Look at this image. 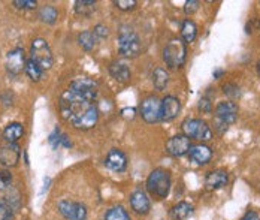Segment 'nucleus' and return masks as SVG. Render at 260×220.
<instances>
[{
    "instance_id": "f3484780",
    "label": "nucleus",
    "mask_w": 260,
    "mask_h": 220,
    "mask_svg": "<svg viewBox=\"0 0 260 220\" xmlns=\"http://www.w3.org/2000/svg\"><path fill=\"white\" fill-rule=\"evenodd\" d=\"M229 181V175L224 169H215L207 174L205 178V186L209 191H218L223 189Z\"/></svg>"
},
{
    "instance_id": "72a5a7b5",
    "label": "nucleus",
    "mask_w": 260,
    "mask_h": 220,
    "mask_svg": "<svg viewBox=\"0 0 260 220\" xmlns=\"http://www.w3.org/2000/svg\"><path fill=\"white\" fill-rule=\"evenodd\" d=\"M14 219V211L3 202L0 201V220H12Z\"/></svg>"
},
{
    "instance_id": "5701e85b",
    "label": "nucleus",
    "mask_w": 260,
    "mask_h": 220,
    "mask_svg": "<svg viewBox=\"0 0 260 220\" xmlns=\"http://www.w3.org/2000/svg\"><path fill=\"white\" fill-rule=\"evenodd\" d=\"M78 44L85 51H91L98 44V38L93 30H84L78 35Z\"/></svg>"
},
{
    "instance_id": "39448f33",
    "label": "nucleus",
    "mask_w": 260,
    "mask_h": 220,
    "mask_svg": "<svg viewBox=\"0 0 260 220\" xmlns=\"http://www.w3.org/2000/svg\"><path fill=\"white\" fill-rule=\"evenodd\" d=\"M30 58L35 63H38L44 71L51 69L54 58H52L51 48H50V44L47 42V39H44V38H35L31 41Z\"/></svg>"
},
{
    "instance_id": "e433bc0d",
    "label": "nucleus",
    "mask_w": 260,
    "mask_h": 220,
    "mask_svg": "<svg viewBox=\"0 0 260 220\" xmlns=\"http://www.w3.org/2000/svg\"><path fill=\"white\" fill-rule=\"evenodd\" d=\"M93 33L96 35L98 39H106L108 35H109V28L106 27L105 24H98V26H94V28H93Z\"/></svg>"
},
{
    "instance_id": "393cba45",
    "label": "nucleus",
    "mask_w": 260,
    "mask_h": 220,
    "mask_svg": "<svg viewBox=\"0 0 260 220\" xmlns=\"http://www.w3.org/2000/svg\"><path fill=\"white\" fill-rule=\"evenodd\" d=\"M39 18L45 24H54L58 18V11L52 5H44L39 9Z\"/></svg>"
},
{
    "instance_id": "f704fd0d",
    "label": "nucleus",
    "mask_w": 260,
    "mask_h": 220,
    "mask_svg": "<svg viewBox=\"0 0 260 220\" xmlns=\"http://www.w3.org/2000/svg\"><path fill=\"white\" fill-rule=\"evenodd\" d=\"M61 132H60V129L58 128H55L54 131H52V134L48 138V142L51 144L52 148H57V147H60V141H61Z\"/></svg>"
},
{
    "instance_id": "7c9ffc66",
    "label": "nucleus",
    "mask_w": 260,
    "mask_h": 220,
    "mask_svg": "<svg viewBox=\"0 0 260 220\" xmlns=\"http://www.w3.org/2000/svg\"><path fill=\"white\" fill-rule=\"evenodd\" d=\"M115 8H118L120 11H132L136 8V2L135 0H114Z\"/></svg>"
},
{
    "instance_id": "0eeeda50",
    "label": "nucleus",
    "mask_w": 260,
    "mask_h": 220,
    "mask_svg": "<svg viewBox=\"0 0 260 220\" xmlns=\"http://www.w3.org/2000/svg\"><path fill=\"white\" fill-rule=\"evenodd\" d=\"M57 208L66 220H87V216H88L87 207L84 204L69 201V199H61L57 204Z\"/></svg>"
},
{
    "instance_id": "cd10ccee",
    "label": "nucleus",
    "mask_w": 260,
    "mask_h": 220,
    "mask_svg": "<svg viewBox=\"0 0 260 220\" xmlns=\"http://www.w3.org/2000/svg\"><path fill=\"white\" fill-rule=\"evenodd\" d=\"M26 75L31 80V81H35V83H38V81H41V78H42V75H44V69L38 65V63H35L31 58H28L26 63Z\"/></svg>"
},
{
    "instance_id": "1a4fd4ad",
    "label": "nucleus",
    "mask_w": 260,
    "mask_h": 220,
    "mask_svg": "<svg viewBox=\"0 0 260 220\" xmlns=\"http://www.w3.org/2000/svg\"><path fill=\"white\" fill-rule=\"evenodd\" d=\"M69 88L74 90L75 93H78L79 96H82L88 101H93V102H96L98 95H99L98 83L91 78H87V77H79L77 80H74Z\"/></svg>"
},
{
    "instance_id": "aec40b11",
    "label": "nucleus",
    "mask_w": 260,
    "mask_h": 220,
    "mask_svg": "<svg viewBox=\"0 0 260 220\" xmlns=\"http://www.w3.org/2000/svg\"><path fill=\"white\" fill-rule=\"evenodd\" d=\"M24 135V128L21 123L18 121H14V123H9L5 129H3V139L6 142H17L20 138H23Z\"/></svg>"
},
{
    "instance_id": "37998d69",
    "label": "nucleus",
    "mask_w": 260,
    "mask_h": 220,
    "mask_svg": "<svg viewBox=\"0 0 260 220\" xmlns=\"http://www.w3.org/2000/svg\"><path fill=\"white\" fill-rule=\"evenodd\" d=\"M223 74H224V71H223V69H215V71L212 72V75H214V78H215V80H218Z\"/></svg>"
},
{
    "instance_id": "2f4dec72",
    "label": "nucleus",
    "mask_w": 260,
    "mask_h": 220,
    "mask_svg": "<svg viewBox=\"0 0 260 220\" xmlns=\"http://www.w3.org/2000/svg\"><path fill=\"white\" fill-rule=\"evenodd\" d=\"M223 91H224V95H228V96H231V98H239L241 96V90H239V87L236 85V84H224L223 85Z\"/></svg>"
},
{
    "instance_id": "b1692460",
    "label": "nucleus",
    "mask_w": 260,
    "mask_h": 220,
    "mask_svg": "<svg viewBox=\"0 0 260 220\" xmlns=\"http://www.w3.org/2000/svg\"><path fill=\"white\" fill-rule=\"evenodd\" d=\"M96 2L94 0H77L75 2V12L81 17H90L96 11Z\"/></svg>"
},
{
    "instance_id": "dca6fc26",
    "label": "nucleus",
    "mask_w": 260,
    "mask_h": 220,
    "mask_svg": "<svg viewBox=\"0 0 260 220\" xmlns=\"http://www.w3.org/2000/svg\"><path fill=\"white\" fill-rule=\"evenodd\" d=\"M104 164L114 172H123L127 168V156L118 148H111L105 158Z\"/></svg>"
},
{
    "instance_id": "4be33fe9",
    "label": "nucleus",
    "mask_w": 260,
    "mask_h": 220,
    "mask_svg": "<svg viewBox=\"0 0 260 220\" xmlns=\"http://www.w3.org/2000/svg\"><path fill=\"white\" fill-rule=\"evenodd\" d=\"M198 36V26L191 20H185L181 26V38L184 44H191Z\"/></svg>"
},
{
    "instance_id": "bb28decb",
    "label": "nucleus",
    "mask_w": 260,
    "mask_h": 220,
    "mask_svg": "<svg viewBox=\"0 0 260 220\" xmlns=\"http://www.w3.org/2000/svg\"><path fill=\"white\" fill-rule=\"evenodd\" d=\"M169 83V74L166 72V69L163 68H156L154 72H153V84H154V88L161 91L166 88V85Z\"/></svg>"
},
{
    "instance_id": "9b49d317",
    "label": "nucleus",
    "mask_w": 260,
    "mask_h": 220,
    "mask_svg": "<svg viewBox=\"0 0 260 220\" xmlns=\"http://www.w3.org/2000/svg\"><path fill=\"white\" fill-rule=\"evenodd\" d=\"M181 111V102L178 98L169 95L161 99V107H160V120L161 121H172L177 118V115Z\"/></svg>"
},
{
    "instance_id": "a19ab883",
    "label": "nucleus",
    "mask_w": 260,
    "mask_h": 220,
    "mask_svg": "<svg viewBox=\"0 0 260 220\" xmlns=\"http://www.w3.org/2000/svg\"><path fill=\"white\" fill-rule=\"evenodd\" d=\"M241 220H260V217L256 211H247V214Z\"/></svg>"
},
{
    "instance_id": "ea45409f",
    "label": "nucleus",
    "mask_w": 260,
    "mask_h": 220,
    "mask_svg": "<svg viewBox=\"0 0 260 220\" xmlns=\"http://www.w3.org/2000/svg\"><path fill=\"white\" fill-rule=\"evenodd\" d=\"M135 112H136L135 108H124V110L121 111V115H123L124 118H127V120H129V118L132 120V118L135 117Z\"/></svg>"
},
{
    "instance_id": "f8f14e48",
    "label": "nucleus",
    "mask_w": 260,
    "mask_h": 220,
    "mask_svg": "<svg viewBox=\"0 0 260 220\" xmlns=\"http://www.w3.org/2000/svg\"><path fill=\"white\" fill-rule=\"evenodd\" d=\"M21 147L17 142H6L0 150V164L5 168L15 166L20 162Z\"/></svg>"
},
{
    "instance_id": "f03ea898",
    "label": "nucleus",
    "mask_w": 260,
    "mask_h": 220,
    "mask_svg": "<svg viewBox=\"0 0 260 220\" xmlns=\"http://www.w3.org/2000/svg\"><path fill=\"white\" fill-rule=\"evenodd\" d=\"M171 186H172V178H171V172L165 168H156L151 171V174L147 178V191L150 195L156 199H165L169 192H171Z\"/></svg>"
},
{
    "instance_id": "c9c22d12",
    "label": "nucleus",
    "mask_w": 260,
    "mask_h": 220,
    "mask_svg": "<svg viewBox=\"0 0 260 220\" xmlns=\"http://www.w3.org/2000/svg\"><path fill=\"white\" fill-rule=\"evenodd\" d=\"M199 2L198 0H188V2H185V5H184V12L187 14V15H191V14H194L198 9H199Z\"/></svg>"
},
{
    "instance_id": "412c9836",
    "label": "nucleus",
    "mask_w": 260,
    "mask_h": 220,
    "mask_svg": "<svg viewBox=\"0 0 260 220\" xmlns=\"http://www.w3.org/2000/svg\"><path fill=\"white\" fill-rule=\"evenodd\" d=\"M191 213H193V205H190L188 202L181 201V202L175 204V205L171 208L169 217H171V220H184L187 219Z\"/></svg>"
},
{
    "instance_id": "c85d7f7f",
    "label": "nucleus",
    "mask_w": 260,
    "mask_h": 220,
    "mask_svg": "<svg viewBox=\"0 0 260 220\" xmlns=\"http://www.w3.org/2000/svg\"><path fill=\"white\" fill-rule=\"evenodd\" d=\"M105 220H130V216L129 213L124 210V207L115 205V207H111L105 213Z\"/></svg>"
},
{
    "instance_id": "2eb2a0df",
    "label": "nucleus",
    "mask_w": 260,
    "mask_h": 220,
    "mask_svg": "<svg viewBox=\"0 0 260 220\" xmlns=\"http://www.w3.org/2000/svg\"><path fill=\"white\" fill-rule=\"evenodd\" d=\"M129 201L132 210H133L136 214H139V216H145V214H148L150 210H151V201H150L148 195L144 192V191H141V189L132 192Z\"/></svg>"
},
{
    "instance_id": "423d86ee",
    "label": "nucleus",
    "mask_w": 260,
    "mask_h": 220,
    "mask_svg": "<svg viewBox=\"0 0 260 220\" xmlns=\"http://www.w3.org/2000/svg\"><path fill=\"white\" fill-rule=\"evenodd\" d=\"M182 134L188 139L196 141H209L212 138V131L207 121L201 118H187L181 124Z\"/></svg>"
},
{
    "instance_id": "6ab92c4d",
    "label": "nucleus",
    "mask_w": 260,
    "mask_h": 220,
    "mask_svg": "<svg viewBox=\"0 0 260 220\" xmlns=\"http://www.w3.org/2000/svg\"><path fill=\"white\" fill-rule=\"evenodd\" d=\"M109 74L118 83L126 84L130 81V69L127 68V65L121 61H112L109 65Z\"/></svg>"
},
{
    "instance_id": "4c0bfd02",
    "label": "nucleus",
    "mask_w": 260,
    "mask_h": 220,
    "mask_svg": "<svg viewBox=\"0 0 260 220\" xmlns=\"http://www.w3.org/2000/svg\"><path fill=\"white\" fill-rule=\"evenodd\" d=\"M199 110L202 111V112H207V114H209L212 111V105H211V101H209L208 98H202L199 101Z\"/></svg>"
},
{
    "instance_id": "58836bf2",
    "label": "nucleus",
    "mask_w": 260,
    "mask_h": 220,
    "mask_svg": "<svg viewBox=\"0 0 260 220\" xmlns=\"http://www.w3.org/2000/svg\"><path fill=\"white\" fill-rule=\"evenodd\" d=\"M12 99H14V96H12L11 91H5V93L2 95V101H3V104H5V107L12 105Z\"/></svg>"
},
{
    "instance_id": "20e7f679",
    "label": "nucleus",
    "mask_w": 260,
    "mask_h": 220,
    "mask_svg": "<svg viewBox=\"0 0 260 220\" xmlns=\"http://www.w3.org/2000/svg\"><path fill=\"white\" fill-rule=\"evenodd\" d=\"M185 55H187V47L184 41L178 38L169 39L163 48V60L171 69L181 68L185 61Z\"/></svg>"
},
{
    "instance_id": "473e14b6",
    "label": "nucleus",
    "mask_w": 260,
    "mask_h": 220,
    "mask_svg": "<svg viewBox=\"0 0 260 220\" xmlns=\"http://www.w3.org/2000/svg\"><path fill=\"white\" fill-rule=\"evenodd\" d=\"M12 5L18 9H36L38 8V3L31 0H14Z\"/></svg>"
},
{
    "instance_id": "79ce46f5",
    "label": "nucleus",
    "mask_w": 260,
    "mask_h": 220,
    "mask_svg": "<svg viewBox=\"0 0 260 220\" xmlns=\"http://www.w3.org/2000/svg\"><path fill=\"white\" fill-rule=\"evenodd\" d=\"M60 145H63V147H66V148H69V147H72V142L69 141V138L68 135H61V141H60Z\"/></svg>"
},
{
    "instance_id": "ddd939ff",
    "label": "nucleus",
    "mask_w": 260,
    "mask_h": 220,
    "mask_svg": "<svg viewBox=\"0 0 260 220\" xmlns=\"http://www.w3.org/2000/svg\"><path fill=\"white\" fill-rule=\"evenodd\" d=\"M215 117H217V121L224 124V126H229L236 121V117H238V107L235 102L231 101H226V102H220L215 108Z\"/></svg>"
},
{
    "instance_id": "4468645a",
    "label": "nucleus",
    "mask_w": 260,
    "mask_h": 220,
    "mask_svg": "<svg viewBox=\"0 0 260 220\" xmlns=\"http://www.w3.org/2000/svg\"><path fill=\"white\" fill-rule=\"evenodd\" d=\"M190 147H191L190 139L185 135H175V137L169 138L166 142V151L172 158H181L184 154H187Z\"/></svg>"
},
{
    "instance_id": "6e6552de",
    "label": "nucleus",
    "mask_w": 260,
    "mask_h": 220,
    "mask_svg": "<svg viewBox=\"0 0 260 220\" xmlns=\"http://www.w3.org/2000/svg\"><path fill=\"white\" fill-rule=\"evenodd\" d=\"M26 63L27 60L24 48L17 47V48L11 50V51L6 54V61H5L6 72H8L11 77H17V75H20L23 71H26Z\"/></svg>"
},
{
    "instance_id": "c756f323",
    "label": "nucleus",
    "mask_w": 260,
    "mask_h": 220,
    "mask_svg": "<svg viewBox=\"0 0 260 220\" xmlns=\"http://www.w3.org/2000/svg\"><path fill=\"white\" fill-rule=\"evenodd\" d=\"M12 187V174L8 169L0 171V192H6Z\"/></svg>"
},
{
    "instance_id": "9d476101",
    "label": "nucleus",
    "mask_w": 260,
    "mask_h": 220,
    "mask_svg": "<svg viewBox=\"0 0 260 220\" xmlns=\"http://www.w3.org/2000/svg\"><path fill=\"white\" fill-rule=\"evenodd\" d=\"M160 107L161 101H158L156 96H148L141 102L139 114L147 123H157L160 121Z\"/></svg>"
},
{
    "instance_id": "f257e3e1",
    "label": "nucleus",
    "mask_w": 260,
    "mask_h": 220,
    "mask_svg": "<svg viewBox=\"0 0 260 220\" xmlns=\"http://www.w3.org/2000/svg\"><path fill=\"white\" fill-rule=\"evenodd\" d=\"M58 107L63 118L81 131L93 129L99 121V108L96 102L79 96L71 88L63 91Z\"/></svg>"
},
{
    "instance_id": "a211bd4d",
    "label": "nucleus",
    "mask_w": 260,
    "mask_h": 220,
    "mask_svg": "<svg viewBox=\"0 0 260 220\" xmlns=\"http://www.w3.org/2000/svg\"><path fill=\"white\" fill-rule=\"evenodd\" d=\"M188 158L198 165H207L212 158V150L205 144H196L190 147Z\"/></svg>"
},
{
    "instance_id": "c03bdc74",
    "label": "nucleus",
    "mask_w": 260,
    "mask_h": 220,
    "mask_svg": "<svg viewBox=\"0 0 260 220\" xmlns=\"http://www.w3.org/2000/svg\"><path fill=\"white\" fill-rule=\"evenodd\" d=\"M257 71H259V74H260V60H259V63H257Z\"/></svg>"
},
{
    "instance_id": "7ed1b4c3",
    "label": "nucleus",
    "mask_w": 260,
    "mask_h": 220,
    "mask_svg": "<svg viewBox=\"0 0 260 220\" xmlns=\"http://www.w3.org/2000/svg\"><path fill=\"white\" fill-rule=\"evenodd\" d=\"M142 51V42L136 32L130 26H120L118 28V53L126 58H135Z\"/></svg>"
},
{
    "instance_id": "a878e982",
    "label": "nucleus",
    "mask_w": 260,
    "mask_h": 220,
    "mask_svg": "<svg viewBox=\"0 0 260 220\" xmlns=\"http://www.w3.org/2000/svg\"><path fill=\"white\" fill-rule=\"evenodd\" d=\"M6 195H5V199H3V202L15 213V211H18V208L21 207V198H20V192L17 191V189H14V187H11V189H8L6 191Z\"/></svg>"
}]
</instances>
